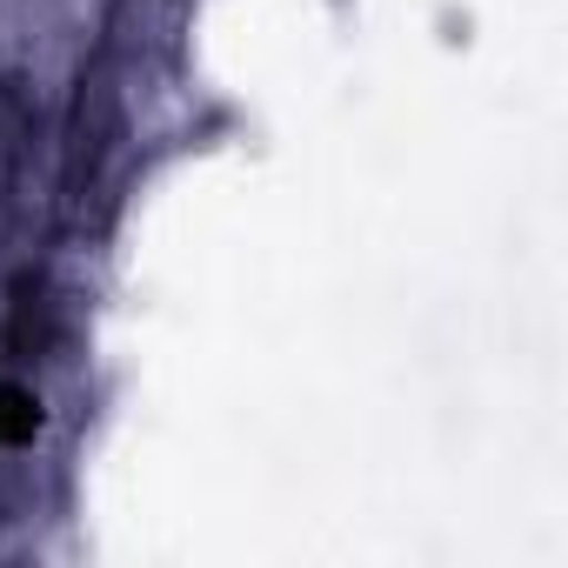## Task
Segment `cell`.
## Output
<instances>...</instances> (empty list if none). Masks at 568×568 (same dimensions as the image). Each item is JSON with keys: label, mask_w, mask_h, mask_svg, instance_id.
<instances>
[{"label": "cell", "mask_w": 568, "mask_h": 568, "mask_svg": "<svg viewBox=\"0 0 568 568\" xmlns=\"http://www.w3.org/2000/svg\"><path fill=\"white\" fill-rule=\"evenodd\" d=\"M34 428H41V408L28 395H0V442H21Z\"/></svg>", "instance_id": "obj_1"}]
</instances>
